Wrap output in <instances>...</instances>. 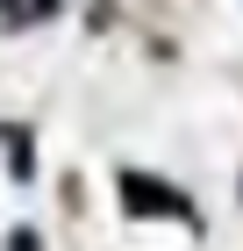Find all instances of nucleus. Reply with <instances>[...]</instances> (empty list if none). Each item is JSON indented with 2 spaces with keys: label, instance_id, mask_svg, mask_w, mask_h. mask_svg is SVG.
<instances>
[{
  "label": "nucleus",
  "instance_id": "nucleus-1",
  "mask_svg": "<svg viewBox=\"0 0 243 251\" xmlns=\"http://www.w3.org/2000/svg\"><path fill=\"white\" fill-rule=\"evenodd\" d=\"M122 194H129V208H179V201H172V194H157L150 179H129Z\"/></svg>",
  "mask_w": 243,
  "mask_h": 251
}]
</instances>
